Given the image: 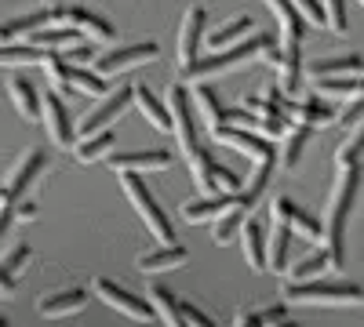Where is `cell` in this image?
I'll return each instance as SVG.
<instances>
[{
	"label": "cell",
	"mask_w": 364,
	"mask_h": 327,
	"mask_svg": "<svg viewBox=\"0 0 364 327\" xmlns=\"http://www.w3.org/2000/svg\"><path fill=\"white\" fill-rule=\"evenodd\" d=\"M360 182H364V167H346L336 174V186L328 193V204H324V251H328V262H331V273H343L346 270V229H350V218L360 204Z\"/></svg>",
	"instance_id": "cell-1"
},
{
	"label": "cell",
	"mask_w": 364,
	"mask_h": 327,
	"mask_svg": "<svg viewBox=\"0 0 364 327\" xmlns=\"http://www.w3.org/2000/svg\"><path fill=\"white\" fill-rule=\"evenodd\" d=\"M51 26H70V29H80V33L87 40H95V44H113L117 40V29L106 15L99 11H87L80 4H58L51 8Z\"/></svg>",
	"instance_id": "cell-7"
},
{
	"label": "cell",
	"mask_w": 364,
	"mask_h": 327,
	"mask_svg": "<svg viewBox=\"0 0 364 327\" xmlns=\"http://www.w3.org/2000/svg\"><path fill=\"white\" fill-rule=\"evenodd\" d=\"M120 189H124V196L132 200V207L139 211V218L146 222V229L154 233V240L161 244H175V226L168 222V211L161 207V200L154 196V189L146 186V178L128 171V174H120Z\"/></svg>",
	"instance_id": "cell-4"
},
{
	"label": "cell",
	"mask_w": 364,
	"mask_h": 327,
	"mask_svg": "<svg viewBox=\"0 0 364 327\" xmlns=\"http://www.w3.org/2000/svg\"><path fill=\"white\" fill-rule=\"evenodd\" d=\"M281 299L288 306H364V291L350 280H306V284H281Z\"/></svg>",
	"instance_id": "cell-3"
},
{
	"label": "cell",
	"mask_w": 364,
	"mask_h": 327,
	"mask_svg": "<svg viewBox=\"0 0 364 327\" xmlns=\"http://www.w3.org/2000/svg\"><path fill=\"white\" fill-rule=\"evenodd\" d=\"M95 294H99L109 309L124 313V316H132V320H139V323H149V320L157 316V309L149 306V299H139L135 291L120 287V284L109 280V277H99V280H95Z\"/></svg>",
	"instance_id": "cell-12"
},
{
	"label": "cell",
	"mask_w": 364,
	"mask_h": 327,
	"mask_svg": "<svg viewBox=\"0 0 364 327\" xmlns=\"http://www.w3.org/2000/svg\"><path fill=\"white\" fill-rule=\"evenodd\" d=\"M190 262V251L182 244H161L154 251L139 255V270L142 273H168V270H178V265Z\"/></svg>",
	"instance_id": "cell-28"
},
{
	"label": "cell",
	"mask_w": 364,
	"mask_h": 327,
	"mask_svg": "<svg viewBox=\"0 0 364 327\" xmlns=\"http://www.w3.org/2000/svg\"><path fill=\"white\" fill-rule=\"evenodd\" d=\"M182 316H186L190 327H219L215 320H211V316L197 306V302H186V299H182Z\"/></svg>",
	"instance_id": "cell-42"
},
{
	"label": "cell",
	"mask_w": 364,
	"mask_h": 327,
	"mask_svg": "<svg viewBox=\"0 0 364 327\" xmlns=\"http://www.w3.org/2000/svg\"><path fill=\"white\" fill-rule=\"evenodd\" d=\"M364 70V58L357 51L350 55H331V58H314L306 62V77L310 80H328V77H357Z\"/></svg>",
	"instance_id": "cell-26"
},
{
	"label": "cell",
	"mask_w": 364,
	"mask_h": 327,
	"mask_svg": "<svg viewBox=\"0 0 364 327\" xmlns=\"http://www.w3.org/2000/svg\"><path fill=\"white\" fill-rule=\"evenodd\" d=\"M168 109H171V135L178 138V150L182 157H190L193 150H200V124H197V106H193V95L186 84H171L168 95H164Z\"/></svg>",
	"instance_id": "cell-5"
},
{
	"label": "cell",
	"mask_w": 364,
	"mask_h": 327,
	"mask_svg": "<svg viewBox=\"0 0 364 327\" xmlns=\"http://www.w3.org/2000/svg\"><path fill=\"white\" fill-rule=\"evenodd\" d=\"M339 113L343 106L339 102H331L324 95H310V99H291L284 116L291 124H306V128H324V124H336L339 121Z\"/></svg>",
	"instance_id": "cell-15"
},
{
	"label": "cell",
	"mask_w": 364,
	"mask_h": 327,
	"mask_svg": "<svg viewBox=\"0 0 364 327\" xmlns=\"http://www.w3.org/2000/svg\"><path fill=\"white\" fill-rule=\"evenodd\" d=\"M8 44H18V40L11 37V29H8V26H0V48H8Z\"/></svg>",
	"instance_id": "cell-46"
},
{
	"label": "cell",
	"mask_w": 364,
	"mask_h": 327,
	"mask_svg": "<svg viewBox=\"0 0 364 327\" xmlns=\"http://www.w3.org/2000/svg\"><path fill=\"white\" fill-rule=\"evenodd\" d=\"M269 211H273V222H284L291 233L306 236V240H321V236H324V226H321L310 211H302L291 196H273Z\"/></svg>",
	"instance_id": "cell-17"
},
{
	"label": "cell",
	"mask_w": 364,
	"mask_h": 327,
	"mask_svg": "<svg viewBox=\"0 0 364 327\" xmlns=\"http://www.w3.org/2000/svg\"><path fill=\"white\" fill-rule=\"evenodd\" d=\"M324 8V22L336 37H346L350 33V18H346V0H321Z\"/></svg>",
	"instance_id": "cell-40"
},
{
	"label": "cell",
	"mask_w": 364,
	"mask_h": 327,
	"mask_svg": "<svg viewBox=\"0 0 364 327\" xmlns=\"http://www.w3.org/2000/svg\"><path fill=\"white\" fill-rule=\"evenodd\" d=\"M208 135H211V142L230 145V150H237V153L252 157L255 164L277 153V150H273V142H269V138H262V135H255V131H248V128H237V124H223V128L208 131Z\"/></svg>",
	"instance_id": "cell-14"
},
{
	"label": "cell",
	"mask_w": 364,
	"mask_h": 327,
	"mask_svg": "<svg viewBox=\"0 0 364 327\" xmlns=\"http://www.w3.org/2000/svg\"><path fill=\"white\" fill-rule=\"evenodd\" d=\"M29 258H33V248H29V244H15L4 258H0V299L15 294V287H18V273L29 265Z\"/></svg>",
	"instance_id": "cell-29"
},
{
	"label": "cell",
	"mask_w": 364,
	"mask_h": 327,
	"mask_svg": "<svg viewBox=\"0 0 364 327\" xmlns=\"http://www.w3.org/2000/svg\"><path fill=\"white\" fill-rule=\"evenodd\" d=\"M190 95H193V102H197V116H200V124H204L208 131H215V128L226 124L230 106H223V99L215 95V87H211L208 80H197Z\"/></svg>",
	"instance_id": "cell-24"
},
{
	"label": "cell",
	"mask_w": 364,
	"mask_h": 327,
	"mask_svg": "<svg viewBox=\"0 0 364 327\" xmlns=\"http://www.w3.org/2000/svg\"><path fill=\"white\" fill-rule=\"evenodd\" d=\"M273 327H299V323H295V320H288V316H284V320H277V323H273Z\"/></svg>",
	"instance_id": "cell-47"
},
{
	"label": "cell",
	"mask_w": 364,
	"mask_h": 327,
	"mask_svg": "<svg viewBox=\"0 0 364 327\" xmlns=\"http://www.w3.org/2000/svg\"><path fill=\"white\" fill-rule=\"evenodd\" d=\"M8 95H11L22 121H44V95H37V87H33L29 77H11L8 80Z\"/></svg>",
	"instance_id": "cell-25"
},
{
	"label": "cell",
	"mask_w": 364,
	"mask_h": 327,
	"mask_svg": "<svg viewBox=\"0 0 364 327\" xmlns=\"http://www.w3.org/2000/svg\"><path fill=\"white\" fill-rule=\"evenodd\" d=\"M252 33H255V18H248V15H233L230 22H223L219 29H211V33L204 37V48H208V51H226V48L240 44V40L252 37Z\"/></svg>",
	"instance_id": "cell-27"
},
{
	"label": "cell",
	"mask_w": 364,
	"mask_h": 327,
	"mask_svg": "<svg viewBox=\"0 0 364 327\" xmlns=\"http://www.w3.org/2000/svg\"><path fill=\"white\" fill-rule=\"evenodd\" d=\"M240 251H245V262L252 265L255 273L266 270V229H262V222L255 215L245 222V229H240Z\"/></svg>",
	"instance_id": "cell-30"
},
{
	"label": "cell",
	"mask_w": 364,
	"mask_h": 327,
	"mask_svg": "<svg viewBox=\"0 0 364 327\" xmlns=\"http://www.w3.org/2000/svg\"><path fill=\"white\" fill-rule=\"evenodd\" d=\"M295 4V11L306 18L310 26H317V29H328V22H324V8H321V0H291Z\"/></svg>",
	"instance_id": "cell-41"
},
{
	"label": "cell",
	"mask_w": 364,
	"mask_h": 327,
	"mask_svg": "<svg viewBox=\"0 0 364 327\" xmlns=\"http://www.w3.org/2000/svg\"><path fill=\"white\" fill-rule=\"evenodd\" d=\"M171 153L168 150H124V153H109V167L117 174H128V171H168L171 167Z\"/></svg>",
	"instance_id": "cell-19"
},
{
	"label": "cell",
	"mask_w": 364,
	"mask_h": 327,
	"mask_svg": "<svg viewBox=\"0 0 364 327\" xmlns=\"http://www.w3.org/2000/svg\"><path fill=\"white\" fill-rule=\"evenodd\" d=\"M336 164H339V171H346V167H364V124L336 150Z\"/></svg>",
	"instance_id": "cell-38"
},
{
	"label": "cell",
	"mask_w": 364,
	"mask_h": 327,
	"mask_svg": "<svg viewBox=\"0 0 364 327\" xmlns=\"http://www.w3.org/2000/svg\"><path fill=\"white\" fill-rule=\"evenodd\" d=\"M317 128H306V124H291V131L284 135V145H281V167L284 171H299L302 164V153H306V145H310V135Z\"/></svg>",
	"instance_id": "cell-35"
},
{
	"label": "cell",
	"mask_w": 364,
	"mask_h": 327,
	"mask_svg": "<svg viewBox=\"0 0 364 327\" xmlns=\"http://www.w3.org/2000/svg\"><path fill=\"white\" fill-rule=\"evenodd\" d=\"M135 102V87H113L109 95H102L99 99V106L91 109L84 121L77 124V138H87V135H99V131H106L117 116H124V109Z\"/></svg>",
	"instance_id": "cell-11"
},
{
	"label": "cell",
	"mask_w": 364,
	"mask_h": 327,
	"mask_svg": "<svg viewBox=\"0 0 364 327\" xmlns=\"http://www.w3.org/2000/svg\"><path fill=\"white\" fill-rule=\"evenodd\" d=\"M87 306V291L84 287H58V291H48L37 299V313L55 320V316H73Z\"/></svg>",
	"instance_id": "cell-20"
},
{
	"label": "cell",
	"mask_w": 364,
	"mask_h": 327,
	"mask_svg": "<svg viewBox=\"0 0 364 327\" xmlns=\"http://www.w3.org/2000/svg\"><path fill=\"white\" fill-rule=\"evenodd\" d=\"M33 62H44V55L29 44H8L0 48V66H33Z\"/></svg>",
	"instance_id": "cell-39"
},
{
	"label": "cell",
	"mask_w": 364,
	"mask_h": 327,
	"mask_svg": "<svg viewBox=\"0 0 364 327\" xmlns=\"http://www.w3.org/2000/svg\"><path fill=\"white\" fill-rule=\"evenodd\" d=\"M328 270H331V262H328V251L321 248V251H310L306 258L291 262L288 273H284V280H288V284H306V280H317V277L328 273Z\"/></svg>",
	"instance_id": "cell-37"
},
{
	"label": "cell",
	"mask_w": 364,
	"mask_h": 327,
	"mask_svg": "<svg viewBox=\"0 0 364 327\" xmlns=\"http://www.w3.org/2000/svg\"><path fill=\"white\" fill-rule=\"evenodd\" d=\"M281 51H284V62H281V70L273 73V77H277L281 92H284L288 99H295V95L302 92V80H306V62H302V48H281Z\"/></svg>",
	"instance_id": "cell-31"
},
{
	"label": "cell",
	"mask_w": 364,
	"mask_h": 327,
	"mask_svg": "<svg viewBox=\"0 0 364 327\" xmlns=\"http://www.w3.org/2000/svg\"><path fill=\"white\" fill-rule=\"evenodd\" d=\"M48 171V153L44 150H26L22 157H18V164L11 167V174H8V182H4V189H0V196L4 200H26L29 193L37 189V182H41V174Z\"/></svg>",
	"instance_id": "cell-10"
},
{
	"label": "cell",
	"mask_w": 364,
	"mask_h": 327,
	"mask_svg": "<svg viewBox=\"0 0 364 327\" xmlns=\"http://www.w3.org/2000/svg\"><path fill=\"white\" fill-rule=\"evenodd\" d=\"M0 327H11V323H8V320H4V316H0Z\"/></svg>",
	"instance_id": "cell-48"
},
{
	"label": "cell",
	"mask_w": 364,
	"mask_h": 327,
	"mask_svg": "<svg viewBox=\"0 0 364 327\" xmlns=\"http://www.w3.org/2000/svg\"><path fill=\"white\" fill-rule=\"evenodd\" d=\"M190 174L200 193H240L245 189V182H240V174H233L226 164H219L215 157H211L208 145H200V150H193L190 157Z\"/></svg>",
	"instance_id": "cell-6"
},
{
	"label": "cell",
	"mask_w": 364,
	"mask_h": 327,
	"mask_svg": "<svg viewBox=\"0 0 364 327\" xmlns=\"http://www.w3.org/2000/svg\"><path fill=\"white\" fill-rule=\"evenodd\" d=\"M291 229L284 222H273L269 218V236H266V270L269 273H288V265H291Z\"/></svg>",
	"instance_id": "cell-23"
},
{
	"label": "cell",
	"mask_w": 364,
	"mask_h": 327,
	"mask_svg": "<svg viewBox=\"0 0 364 327\" xmlns=\"http://www.w3.org/2000/svg\"><path fill=\"white\" fill-rule=\"evenodd\" d=\"M29 218H37V200H18L15 204V222H29Z\"/></svg>",
	"instance_id": "cell-45"
},
{
	"label": "cell",
	"mask_w": 364,
	"mask_h": 327,
	"mask_svg": "<svg viewBox=\"0 0 364 327\" xmlns=\"http://www.w3.org/2000/svg\"><path fill=\"white\" fill-rule=\"evenodd\" d=\"M357 4H360V8H364V0H357Z\"/></svg>",
	"instance_id": "cell-49"
},
{
	"label": "cell",
	"mask_w": 364,
	"mask_h": 327,
	"mask_svg": "<svg viewBox=\"0 0 364 327\" xmlns=\"http://www.w3.org/2000/svg\"><path fill=\"white\" fill-rule=\"evenodd\" d=\"M11 226H15V200L0 196V244H4V236H8Z\"/></svg>",
	"instance_id": "cell-43"
},
{
	"label": "cell",
	"mask_w": 364,
	"mask_h": 327,
	"mask_svg": "<svg viewBox=\"0 0 364 327\" xmlns=\"http://www.w3.org/2000/svg\"><path fill=\"white\" fill-rule=\"evenodd\" d=\"M149 306L157 309L164 327H190L186 316H182V299H175L164 284H149Z\"/></svg>",
	"instance_id": "cell-34"
},
{
	"label": "cell",
	"mask_w": 364,
	"mask_h": 327,
	"mask_svg": "<svg viewBox=\"0 0 364 327\" xmlns=\"http://www.w3.org/2000/svg\"><path fill=\"white\" fill-rule=\"evenodd\" d=\"M266 8L273 11V18L281 26V48H302V37H306L310 22L295 11L291 0H266Z\"/></svg>",
	"instance_id": "cell-21"
},
{
	"label": "cell",
	"mask_w": 364,
	"mask_h": 327,
	"mask_svg": "<svg viewBox=\"0 0 364 327\" xmlns=\"http://www.w3.org/2000/svg\"><path fill=\"white\" fill-rule=\"evenodd\" d=\"M80 40H84V33L80 29H70V26H44V29H37L33 37H26V44L37 48L41 55H66Z\"/></svg>",
	"instance_id": "cell-22"
},
{
	"label": "cell",
	"mask_w": 364,
	"mask_h": 327,
	"mask_svg": "<svg viewBox=\"0 0 364 327\" xmlns=\"http://www.w3.org/2000/svg\"><path fill=\"white\" fill-rule=\"evenodd\" d=\"M266 44H269V37L255 29L252 37H245L240 44H233V48H226V51H208V55H200V58H197V66H190L186 73H178V77H182V84H197V80L223 77V73H230V70H237V66L255 62Z\"/></svg>",
	"instance_id": "cell-2"
},
{
	"label": "cell",
	"mask_w": 364,
	"mask_h": 327,
	"mask_svg": "<svg viewBox=\"0 0 364 327\" xmlns=\"http://www.w3.org/2000/svg\"><path fill=\"white\" fill-rule=\"evenodd\" d=\"M44 128H48V138L58 145V150H73V145H77V124L70 116L66 99L58 92L44 95Z\"/></svg>",
	"instance_id": "cell-13"
},
{
	"label": "cell",
	"mask_w": 364,
	"mask_h": 327,
	"mask_svg": "<svg viewBox=\"0 0 364 327\" xmlns=\"http://www.w3.org/2000/svg\"><path fill=\"white\" fill-rule=\"evenodd\" d=\"M66 84H70V92H80V95H91V99H102V95H109V84H106V77H99L95 70L73 66V62H66Z\"/></svg>",
	"instance_id": "cell-36"
},
{
	"label": "cell",
	"mask_w": 364,
	"mask_h": 327,
	"mask_svg": "<svg viewBox=\"0 0 364 327\" xmlns=\"http://www.w3.org/2000/svg\"><path fill=\"white\" fill-rule=\"evenodd\" d=\"M204 37H208V11L200 4H193V8H186V15H182V22H178V48H175L178 73L197 66V58L204 51Z\"/></svg>",
	"instance_id": "cell-8"
},
{
	"label": "cell",
	"mask_w": 364,
	"mask_h": 327,
	"mask_svg": "<svg viewBox=\"0 0 364 327\" xmlns=\"http://www.w3.org/2000/svg\"><path fill=\"white\" fill-rule=\"evenodd\" d=\"M161 55V48L154 40H139V44H124V48H109L95 58V73L99 77H120L128 70H139L146 62H154Z\"/></svg>",
	"instance_id": "cell-9"
},
{
	"label": "cell",
	"mask_w": 364,
	"mask_h": 327,
	"mask_svg": "<svg viewBox=\"0 0 364 327\" xmlns=\"http://www.w3.org/2000/svg\"><path fill=\"white\" fill-rule=\"evenodd\" d=\"M63 58H66V62H73V66H84V62H91V58H95V48L80 40V44H77V48H70Z\"/></svg>",
	"instance_id": "cell-44"
},
{
	"label": "cell",
	"mask_w": 364,
	"mask_h": 327,
	"mask_svg": "<svg viewBox=\"0 0 364 327\" xmlns=\"http://www.w3.org/2000/svg\"><path fill=\"white\" fill-rule=\"evenodd\" d=\"M237 204V193H204L182 204V222L186 226H204V222H215L223 218L230 207Z\"/></svg>",
	"instance_id": "cell-18"
},
{
	"label": "cell",
	"mask_w": 364,
	"mask_h": 327,
	"mask_svg": "<svg viewBox=\"0 0 364 327\" xmlns=\"http://www.w3.org/2000/svg\"><path fill=\"white\" fill-rule=\"evenodd\" d=\"M113 150H117V135L106 128V131H99V135L77 138L73 157H77L80 164H99V160H109V153H113Z\"/></svg>",
	"instance_id": "cell-33"
},
{
	"label": "cell",
	"mask_w": 364,
	"mask_h": 327,
	"mask_svg": "<svg viewBox=\"0 0 364 327\" xmlns=\"http://www.w3.org/2000/svg\"><path fill=\"white\" fill-rule=\"evenodd\" d=\"M255 204H259V200H255L252 193H245V189H240V193H237V204L230 207V211H226L223 218H215V222H211V244H219V248L233 244L237 236H240V229H245V222L252 218Z\"/></svg>",
	"instance_id": "cell-16"
},
{
	"label": "cell",
	"mask_w": 364,
	"mask_h": 327,
	"mask_svg": "<svg viewBox=\"0 0 364 327\" xmlns=\"http://www.w3.org/2000/svg\"><path fill=\"white\" fill-rule=\"evenodd\" d=\"M135 106H139V113H142L146 121L157 128V131L171 135V109H168V102H164V99H157L154 92H149L146 84H139V87H135Z\"/></svg>",
	"instance_id": "cell-32"
}]
</instances>
